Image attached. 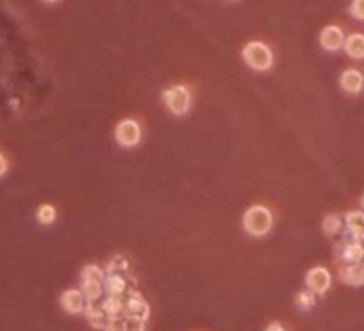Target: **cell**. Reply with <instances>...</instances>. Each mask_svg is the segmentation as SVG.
<instances>
[{
  "instance_id": "cell-18",
  "label": "cell",
  "mask_w": 364,
  "mask_h": 331,
  "mask_svg": "<svg viewBox=\"0 0 364 331\" xmlns=\"http://www.w3.org/2000/svg\"><path fill=\"white\" fill-rule=\"evenodd\" d=\"M343 227H345L343 216H339V214H328L322 223V229H324L326 235H337V233L343 231Z\"/></svg>"
},
{
  "instance_id": "cell-23",
  "label": "cell",
  "mask_w": 364,
  "mask_h": 331,
  "mask_svg": "<svg viewBox=\"0 0 364 331\" xmlns=\"http://www.w3.org/2000/svg\"><path fill=\"white\" fill-rule=\"evenodd\" d=\"M127 267H129V263H127L122 257H118V259H114V261H111V263L107 265L105 272H107V274H122V269H127Z\"/></svg>"
},
{
  "instance_id": "cell-24",
  "label": "cell",
  "mask_w": 364,
  "mask_h": 331,
  "mask_svg": "<svg viewBox=\"0 0 364 331\" xmlns=\"http://www.w3.org/2000/svg\"><path fill=\"white\" fill-rule=\"evenodd\" d=\"M125 325H127V331H146V321H142V318L125 316Z\"/></svg>"
},
{
  "instance_id": "cell-25",
  "label": "cell",
  "mask_w": 364,
  "mask_h": 331,
  "mask_svg": "<svg viewBox=\"0 0 364 331\" xmlns=\"http://www.w3.org/2000/svg\"><path fill=\"white\" fill-rule=\"evenodd\" d=\"M9 171V163H7V159H5V154L0 152V177H3L5 173Z\"/></svg>"
},
{
  "instance_id": "cell-28",
  "label": "cell",
  "mask_w": 364,
  "mask_h": 331,
  "mask_svg": "<svg viewBox=\"0 0 364 331\" xmlns=\"http://www.w3.org/2000/svg\"><path fill=\"white\" fill-rule=\"evenodd\" d=\"M45 3H56V0H45Z\"/></svg>"
},
{
  "instance_id": "cell-15",
  "label": "cell",
  "mask_w": 364,
  "mask_h": 331,
  "mask_svg": "<svg viewBox=\"0 0 364 331\" xmlns=\"http://www.w3.org/2000/svg\"><path fill=\"white\" fill-rule=\"evenodd\" d=\"M101 308L107 314V318L122 316V312H125V297L122 295H105Z\"/></svg>"
},
{
  "instance_id": "cell-4",
  "label": "cell",
  "mask_w": 364,
  "mask_h": 331,
  "mask_svg": "<svg viewBox=\"0 0 364 331\" xmlns=\"http://www.w3.org/2000/svg\"><path fill=\"white\" fill-rule=\"evenodd\" d=\"M163 105L174 115H184L191 109V90L182 83L167 88L163 92Z\"/></svg>"
},
{
  "instance_id": "cell-21",
  "label": "cell",
  "mask_w": 364,
  "mask_h": 331,
  "mask_svg": "<svg viewBox=\"0 0 364 331\" xmlns=\"http://www.w3.org/2000/svg\"><path fill=\"white\" fill-rule=\"evenodd\" d=\"M349 15L358 22H364V0H351Z\"/></svg>"
},
{
  "instance_id": "cell-3",
  "label": "cell",
  "mask_w": 364,
  "mask_h": 331,
  "mask_svg": "<svg viewBox=\"0 0 364 331\" xmlns=\"http://www.w3.org/2000/svg\"><path fill=\"white\" fill-rule=\"evenodd\" d=\"M103 280H105V272L99 265H86L81 269L79 291L84 293V297H86L88 302H97V299L103 297V293H105Z\"/></svg>"
},
{
  "instance_id": "cell-7",
  "label": "cell",
  "mask_w": 364,
  "mask_h": 331,
  "mask_svg": "<svg viewBox=\"0 0 364 331\" xmlns=\"http://www.w3.org/2000/svg\"><path fill=\"white\" fill-rule=\"evenodd\" d=\"M61 308L67 312V314H84V310H86L88 306V299L84 297V293L79 289H67L63 295H61Z\"/></svg>"
},
{
  "instance_id": "cell-17",
  "label": "cell",
  "mask_w": 364,
  "mask_h": 331,
  "mask_svg": "<svg viewBox=\"0 0 364 331\" xmlns=\"http://www.w3.org/2000/svg\"><path fill=\"white\" fill-rule=\"evenodd\" d=\"M84 314H86L88 325H93L95 329H103L107 325V314L95 302H88V306H86V310H84Z\"/></svg>"
},
{
  "instance_id": "cell-11",
  "label": "cell",
  "mask_w": 364,
  "mask_h": 331,
  "mask_svg": "<svg viewBox=\"0 0 364 331\" xmlns=\"http://www.w3.org/2000/svg\"><path fill=\"white\" fill-rule=\"evenodd\" d=\"M339 86L345 95H360L364 90V73L360 69H345L339 77Z\"/></svg>"
},
{
  "instance_id": "cell-26",
  "label": "cell",
  "mask_w": 364,
  "mask_h": 331,
  "mask_svg": "<svg viewBox=\"0 0 364 331\" xmlns=\"http://www.w3.org/2000/svg\"><path fill=\"white\" fill-rule=\"evenodd\" d=\"M264 331H285V327L281 323H270Z\"/></svg>"
},
{
  "instance_id": "cell-6",
  "label": "cell",
  "mask_w": 364,
  "mask_h": 331,
  "mask_svg": "<svg viewBox=\"0 0 364 331\" xmlns=\"http://www.w3.org/2000/svg\"><path fill=\"white\" fill-rule=\"evenodd\" d=\"M125 314L131 318H142L148 321L150 316V306L146 299L139 295L137 291H127L125 293Z\"/></svg>"
},
{
  "instance_id": "cell-14",
  "label": "cell",
  "mask_w": 364,
  "mask_h": 331,
  "mask_svg": "<svg viewBox=\"0 0 364 331\" xmlns=\"http://www.w3.org/2000/svg\"><path fill=\"white\" fill-rule=\"evenodd\" d=\"M339 259L343 263H362L364 261V244L360 242H345L339 250Z\"/></svg>"
},
{
  "instance_id": "cell-20",
  "label": "cell",
  "mask_w": 364,
  "mask_h": 331,
  "mask_svg": "<svg viewBox=\"0 0 364 331\" xmlns=\"http://www.w3.org/2000/svg\"><path fill=\"white\" fill-rule=\"evenodd\" d=\"M56 218H58V212H56L54 205H49V203L39 205V209H37V220H39L41 225H54Z\"/></svg>"
},
{
  "instance_id": "cell-19",
  "label": "cell",
  "mask_w": 364,
  "mask_h": 331,
  "mask_svg": "<svg viewBox=\"0 0 364 331\" xmlns=\"http://www.w3.org/2000/svg\"><path fill=\"white\" fill-rule=\"evenodd\" d=\"M315 299H317V295L313 293V291H300L298 295H296V306H298V310H302V312H309L313 306H315Z\"/></svg>"
},
{
  "instance_id": "cell-10",
  "label": "cell",
  "mask_w": 364,
  "mask_h": 331,
  "mask_svg": "<svg viewBox=\"0 0 364 331\" xmlns=\"http://www.w3.org/2000/svg\"><path fill=\"white\" fill-rule=\"evenodd\" d=\"M343 225H345L347 235H349L347 242H360V244H364V212H362V209H356V212H347V216L343 218Z\"/></svg>"
},
{
  "instance_id": "cell-2",
  "label": "cell",
  "mask_w": 364,
  "mask_h": 331,
  "mask_svg": "<svg viewBox=\"0 0 364 331\" xmlns=\"http://www.w3.org/2000/svg\"><path fill=\"white\" fill-rule=\"evenodd\" d=\"M242 60H244V63H246L251 69H253V71L264 73V71L272 69V65H274V54H272V49H270L266 43H262V41H251V43H246V45L242 47Z\"/></svg>"
},
{
  "instance_id": "cell-22",
  "label": "cell",
  "mask_w": 364,
  "mask_h": 331,
  "mask_svg": "<svg viewBox=\"0 0 364 331\" xmlns=\"http://www.w3.org/2000/svg\"><path fill=\"white\" fill-rule=\"evenodd\" d=\"M105 331H127L125 325V316H114V318H107V325L103 327Z\"/></svg>"
},
{
  "instance_id": "cell-5",
  "label": "cell",
  "mask_w": 364,
  "mask_h": 331,
  "mask_svg": "<svg viewBox=\"0 0 364 331\" xmlns=\"http://www.w3.org/2000/svg\"><path fill=\"white\" fill-rule=\"evenodd\" d=\"M114 137H116L118 145L135 147L139 141H142V127H139V122H135V120H131V118L120 120V122L116 124Z\"/></svg>"
},
{
  "instance_id": "cell-13",
  "label": "cell",
  "mask_w": 364,
  "mask_h": 331,
  "mask_svg": "<svg viewBox=\"0 0 364 331\" xmlns=\"http://www.w3.org/2000/svg\"><path fill=\"white\" fill-rule=\"evenodd\" d=\"M343 49L349 58L354 60H364V33H351L345 35Z\"/></svg>"
},
{
  "instance_id": "cell-1",
  "label": "cell",
  "mask_w": 364,
  "mask_h": 331,
  "mask_svg": "<svg viewBox=\"0 0 364 331\" xmlns=\"http://www.w3.org/2000/svg\"><path fill=\"white\" fill-rule=\"evenodd\" d=\"M274 216L266 205H251L244 216H242V227L251 237H264L272 231Z\"/></svg>"
},
{
  "instance_id": "cell-8",
  "label": "cell",
  "mask_w": 364,
  "mask_h": 331,
  "mask_svg": "<svg viewBox=\"0 0 364 331\" xmlns=\"http://www.w3.org/2000/svg\"><path fill=\"white\" fill-rule=\"evenodd\" d=\"M345 43V33L341 26H326L319 35V45L322 49L334 54V51H341Z\"/></svg>"
},
{
  "instance_id": "cell-9",
  "label": "cell",
  "mask_w": 364,
  "mask_h": 331,
  "mask_svg": "<svg viewBox=\"0 0 364 331\" xmlns=\"http://www.w3.org/2000/svg\"><path fill=\"white\" fill-rule=\"evenodd\" d=\"M332 284V276L326 267H313L306 274V289L313 291L315 295H324Z\"/></svg>"
},
{
  "instance_id": "cell-27",
  "label": "cell",
  "mask_w": 364,
  "mask_h": 331,
  "mask_svg": "<svg viewBox=\"0 0 364 331\" xmlns=\"http://www.w3.org/2000/svg\"><path fill=\"white\" fill-rule=\"evenodd\" d=\"M360 205H362V212H364V197L360 199Z\"/></svg>"
},
{
  "instance_id": "cell-12",
  "label": "cell",
  "mask_w": 364,
  "mask_h": 331,
  "mask_svg": "<svg viewBox=\"0 0 364 331\" xmlns=\"http://www.w3.org/2000/svg\"><path fill=\"white\" fill-rule=\"evenodd\" d=\"M339 278L349 286H362L364 284V267L362 263H345L339 269Z\"/></svg>"
},
{
  "instance_id": "cell-16",
  "label": "cell",
  "mask_w": 364,
  "mask_h": 331,
  "mask_svg": "<svg viewBox=\"0 0 364 331\" xmlns=\"http://www.w3.org/2000/svg\"><path fill=\"white\" fill-rule=\"evenodd\" d=\"M103 289L107 295H122L127 293V280L122 274H107L103 280Z\"/></svg>"
}]
</instances>
